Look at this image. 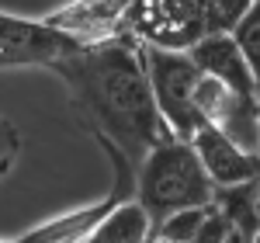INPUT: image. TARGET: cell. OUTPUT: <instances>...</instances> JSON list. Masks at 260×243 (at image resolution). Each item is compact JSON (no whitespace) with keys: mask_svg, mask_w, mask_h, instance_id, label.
<instances>
[{"mask_svg":"<svg viewBox=\"0 0 260 243\" xmlns=\"http://www.w3.org/2000/svg\"><path fill=\"white\" fill-rule=\"evenodd\" d=\"M52 73L70 87V98L87 115L94 136L115 142L136 167L153 146L174 136L153 98L142 42L128 32L66 56Z\"/></svg>","mask_w":260,"mask_h":243,"instance_id":"obj_1","label":"cell"},{"mask_svg":"<svg viewBox=\"0 0 260 243\" xmlns=\"http://www.w3.org/2000/svg\"><path fill=\"white\" fill-rule=\"evenodd\" d=\"M219 188L212 184L198 149L187 139H163L146 153L136 174V202L149 212L153 226L170 219L174 212L184 208H201V205H215Z\"/></svg>","mask_w":260,"mask_h":243,"instance_id":"obj_2","label":"cell"},{"mask_svg":"<svg viewBox=\"0 0 260 243\" xmlns=\"http://www.w3.org/2000/svg\"><path fill=\"white\" fill-rule=\"evenodd\" d=\"M146 52V73H149V87H153V98L160 108L163 122L170 125V132L177 139H194L198 129L205 125L198 115V94L201 83V66L194 63L191 52H180V49H153V45H142Z\"/></svg>","mask_w":260,"mask_h":243,"instance_id":"obj_3","label":"cell"},{"mask_svg":"<svg viewBox=\"0 0 260 243\" xmlns=\"http://www.w3.org/2000/svg\"><path fill=\"white\" fill-rule=\"evenodd\" d=\"M125 32L153 49H194L208 35V0H132Z\"/></svg>","mask_w":260,"mask_h":243,"instance_id":"obj_4","label":"cell"},{"mask_svg":"<svg viewBox=\"0 0 260 243\" xmlns=\"http://www.w3.org/2000/svg\"><path fill=\"white\" fill-rule=\"evenodd\" d=\"M87 49V42L66 35L59 28L45 24L42 18H18L4 14V35H0V70L14 66H56L66 56Z\"/></svg>","mask_w":260,"mask_h":243,"instance_id":"obj_5","label":"cell"},{"mask_svg":"<svg viewBox=\"0 0 260 243\" xmlns=\"http://www.w3.org/2000/svg\"><path fill=\"white\" fill-rule=\"evenodd\" d=\"M128 4L132 0H66L56 11L42 14V21L87 42V45H94V42H108L125 32Z\"/></svg>","mask_w":260,"mask_h":243,"instance_id":"obj_6","label":"cell"},{"mask_svg":"<svg viewBox=\"0 0 260 243\" xmlns=\"http://www.w3.org/2000/svg\"><path fill=\"white\" fill-rule=\"evenodd\" d=\"M191 146L198 149V157L215 188H240V184H250L260 177V153L243 149L240 142L229 139L215 125H201Z\"/></svg>","mask_w":260,"mask_h":243,"instance_id":"obj_7","label":"cell"},{"mask_svg":"<svg viewBox=\"0 0 260 243\" xmlns=\"http://www.w3.org/2000/svg\"><path fill=\"white\" fill-rule=\"evenodd\" d=\"M187 52L194 56V63L201 66V73L222 80L225 87L240 90L246 98H260L257 77H253V70H250V63H246V56H243V49L236 45L233 35H205V39H201L194 49H187Z\"/></svg>","mask_w":260,"mask_h":243,"instance_id":"obj_8","label":"cell"},{"mask_svg":"<svg viewBox=\"0 0 260 243\" xmlns=\"http://www.w3.org/2000/svg\"><path fill=\"white\" fill-rule=\"evenodd\" d=\"M153 219L136 198L115 205L83 243H153Z\"/></svg>","mask_w":260,"mask_h":243,"instance_id":"obj_9","label":"cell"},{"mask_svg":"<svg viewBox=\"0 0 260 243\" xmlns=\"http://www.w3.org/2000/svg\"><path fill=\"white\" fill-rule=\"evenodd\" d=\"M212 212H215V205H201V208L174 212L170 219H163V223L153 229V243H191L201 233V226L208 223Z\"/></svg>","mask_w":260,"mask_h":243,"instance_id":"obj_10","label":"cell"},{"mask_svg":"<svg viewBox=\"0 0 260 243\" xmlns=\"http://www.w3.org/2000/svg\"><path fill=\"white\" fill-rule=\"evenodd\" d=\"M257 0H208V35H233Z\"/></svg>","mask_w":260,"mask_h":243,"instance_id":"obj_11","label":"cell"},{"mask_svg":"<svg viewBox=\"0 0 260 243\" xmlns=\"http://www.w3.org/2000/svg\"><path fill=\"white\" fill-rule=\"evenodd\" d=\"M233 39L243 49V56H246L253 77H257V87H260V0L253 4V11L240 21V28L233 32Z\"/></svg>","mask_w":260,"mask_h":243,"instance_id":"obj_12","label":"cell"},{"mask_svg":"<svg viewBox=\"0 0 260 243\" xmlns=\"http://www.w3.org/2000/svg\"><path fill=\"white\" fill-rule=\"evenodd\" d=\"M21 146H24L21 142V129L7 115H0V181L14 170V163L21 157Z\"/></svg>","mask_w":260,"mask_h":243,"instance_id":"obj_13","label":"cell"},{"mask_svg":"<svg viewBox=\"0 0 260 243\" xmlns=\"http://www.w3.org/2000/svg\"><path fill=\"white\" fill-rule=\"evenodd\" d=\"M225 229H229V223H225V216L215 208V212L208 216V223L201 226V233L191 243H222V240H225Z\"/></svg>","mask_w":260,"mask_h":243,"instance_id":"obj_14","label":"cell"},{"mask_svg":"<svg viewBox=\"0 0 260 243\" xmlns=\"http://www.w3.org/2000/svg\"><path fill=\"white\" fill-rule=\"evenodd\" d=\"M253 240H257V236H250V233H243V229H236V226H229L222 243H253Z\"/></svg>","mask_w":260,"mask_h":243,"instance_id":"obj_15","label":"cell"},{"mask_svg":"<svg viewBox=\"0 0 260 243\" xmlns=\"http://www.w3.org/2000/svg\"><path fill=\"white\" fill-rule=\"evenodd\" d=\"M0 243H31V236H28V233H21L18 240H0Z\"/></svg>","mask_w":260,"mask_h":243,"instance_id":"obj_16","label":"cell"},{"mask_svg":"<svg viewBox=\"0 0 260 243\" xmlns=\"http://www.w3.org/2000/svg\"><path fill=\"white\" fill-rule=\"evenodd\" d=\"M257 212H260V177H257Z\"/></svg>","mask_w":260,"mask_h":243,"instance_id":"obj_17","label":"cell"},{"mask_svg":"<svg viewBox=\"0 0 260 243\" xmlns=\"http://www.w3.org/2000/svg\"><path fill=\"white\" fill-rule=\"evenodd\" d=\"M253 243H260V233H257V240H253Z\"/></svg>","mask_w":260,"mask_h":243,"instance_id":"obj_18","label":"cell"}]
</instances>
